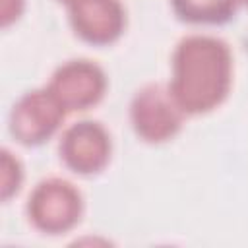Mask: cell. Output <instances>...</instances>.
<instances>
[{"mask_svg": "<svg viewBox=\"0 0 248 248\" xmlns=\"http://www.w3.org/2000/svg\"><path fill=\"white\" fill-rule=\"evenodd\" d=\"M83 196L76 184L64 178H45L29 194L25 211L29 223L43 234H66L83 217Z\"/></svg>", "mask_w": 248, "mask_h": 248, "instance_id": "obj_2", "label": "cell"}, {"mask_svg": "<svg viewBox=\"0 0 248 248\" xmlns=\"http://www.w3.org/2000/svg\"><path fill=\"white\" fill-rule=\"evenodd\" d=\"M60 161L79 176L101 174L110 163L112 140L108 130L95 120H79L68 126L58 143Z\"/></svg>", "mask_w": 248, "mask_h": 248, "instance_id": "obj_5", "label": "cell"}, {"mask_svg": "<svg viewBox=\"0 0 248 248\" xmlns=\"http://www.w3.org/2000/svg\"><path fill=\"white\" fill-rule=\"evenodd\" d=\"M174 16L192 25H221L234 17L236 0H170Z\"/></svg>", "mask_w": 248, "mask_h": 248, "instance_id": "obj_8", "label": "cell"}, {"mask_svg": "<svg viewBox=\"0 0 248 248\" xmlns=\"http://www.w3.org/2000/svg\"><path fill=\"white\" fill-rule=\"evenodd\" d=\"M68 16L74 35L93 46L116 43L126 29V10L120 0H79L68 6Z\"/></svg>", "mask_w": 248, "mask_h": 248, "instance_id": "obj_7", "label": "cell"}, {"mask_svg": "<svg viewBox=\"0 0 248 248\" xmlns=\"http://www.w3.org/2000/svg\"><path fill=\"white\" fill-rule=\"evenodd\" d=\"M184 112L161 83L143 85L130 103V122L136 136L145 143H165L182 128Z\"/></svg>", "mask_w": 248, "mask_h": 248, "instance_id": "obj_3", "label": "cell"}, {"mask_svg": "<svg viewBox=\"0 0 248 248\" xmlns=\"http://www.w3.org/2000/svg\"><path fill=\"white\" fill-rule=\"evenodd\" d=\"M169 91L184 114H207L221 107L232 87V52L223 39L188 35L172 52Z\"/></svg>", "mask_w": 248, "mask_h": 248, "instance_id": "obj_1", "label": "cell"}, {"mask_svg": "<svg viewBox=\"0 0 248 248\" xmlns=\"http://www.w3.org/2000/svg\"><path fill=\"white\" fill-rule=\"evenodd\" d=\"M107 89V74L91 60H68L54 70L48 83V91L58 99L66 112L89 110L97 107Z\"/></svg>", "mask_w": 248, "mask_h": 248, "instance_id": "obj_6", "label": "cell"}, {"mask_svg": "<svg viewBox=\"0 0 248 248\" xmlns=\"http://www.w3.org/2000/svg\"><path fill=\"white\" fill-rule=\"evenodd\" d=\"M236 4H242V6H246V8H248V0H236Z\"/></svg>", "mask_w": 248, "mask_h": 248, "instance_id": "obj_12", "label": "cell"}, {"mask_svg": "<svg viewBox=\"0 0 248 248\" xmlns=\"http://www.w3.org/2000/svg\"><path fill=\"white\" fill-rule=\"evenodd\" d=\"M23 182V167L17 157L8 149H2V200L8 202L14 194L19 192Z\"/></svg>", "mask_w": 248, "mask_h": 248, "instance_id": "obj_9", "label": "cell"}, {"mask_svg": "<svg viewBox=\"0 0 248 248\" xmlns=\"http://www.w3.org/2000/svg\"><path fill=\"white\" fill-rule=\"evenodd\" d=\"M62 4H66V6H72V4H76V2H79V0H60Z\"/></svg>", "mask_w": 248, "mask_h": 248, "instance_id": "obj_11", "label": "cell"}, {"mask_svg": "<svg viewBox=\"0 0 248 248\" xmlns=\"http://www.w3.org/2000/svg\"><path fill=\"white\" fill-rule=\"evenodd\" d=\"M66 118V108L58 99L45 89H35L21 95L10 112V134L25 147H37L48 141Z\"/></svg>", "mask_w": 248, "mask_h": 248, "instance_id": "obj_4", "label": "cell"}, {"mask_svg": "<svg viewBox=\"0 0 248 248\" xmlns=\"http://www.w3.org/2000/svg\"><path fill=\"white\" fill-rule=\"evenodd\" d=\"M23 12V0H2V25L8 27Z\"/></svg>", "mask_w": 248, "mask_h": 248, "instance_id": "obj_10", "label": "cell"}]
</instances>
